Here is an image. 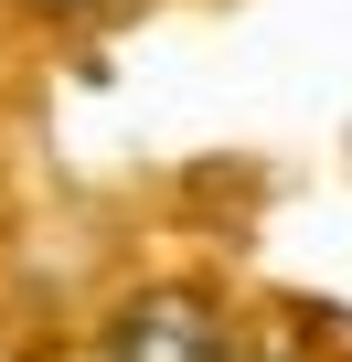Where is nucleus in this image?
Returning a JSON list of instances; mask_svg holds the SVG:
<instances>
[{
  "mask_svg": "<svg viewBox=\"0 0 352 362\" xmlns=\"http://www.w3.org/2000/svg\"><path fill=\"white\" fill-rule=\"evenodd\" d=\"M118 362H225V320L203 298H139L118 320Z\"/></svg>",
  "mask_w": 352,
  "mask_h": 362,
  "instance_id": "nucleus-1",
  "label": "nucleus"
},
{
  "mask_svg": "<svg viewBox=\"0 0 352 362\" xmlns=\"http://www.w3.org/2000/svg\"><path fill=\"white\" fill-rule=\"evenodd\" d=\"M54 11H75V0H54Z\"/></svg>",
  "mask_w": 352,
  "mask_h": 362,
  "instance_id": "nucleus-2",
  "label": "nucleus"
}]
</instances>
